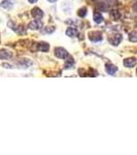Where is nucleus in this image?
Here are the masks:
<instances>
[{"label": "nucleus", "mask_w": 137, "mask_h": 155, "mask_svg": "<svg viewBox=\"0 0 137 155\" xmlns=\"http://www.w3.org/2000/svg\"><path fill=\"white\" fill-rule=\"evenodd\" d=\"M129 41L132 42H136L137 41V31H132L129 34Z\"/></svg>", "instance_id": "nucleus-13"}, {"label": "nucleus", "mask_w": 137, "mask_h": 155, "mask_svg": "<svg viewBox=\"0 0 137 155\" xmlns=\"http://www.w3.org/2000/svg\"><path fill=\"white\" fill-rule=\"evenodd\" d=\"M55 30L54 27H52V28H49V29H46L44 31H46V33H51V32H53Z\"/></svg>", "instance_id": "nucleus-16"}, {"label": "nucleus", "mask_w": 137, "mask_h": 155, "mask_svg": "<svg viewBox=\"0 0 137 155\" xmlns=\"http://www.w3.org/2000/svg\"><path fill=\"white\" fill-rule=\"evenodd\" d=\"M28 1L30 2V3H35V2L37 1V0H28Z\"/></svg>", "instance_id": "nucleus-18"}, {"label": "nucleus", "mask_w": 137, "mask_h": 155, "mask_svg": "<svg viewBox=\"0 0 137 155\" xmlns=\"http://www.w3.org/2000/svg\"><path fill=\"white\" fill-rule=\"evenodd\" d=\"M11 57V53L6 50H1L0 51V58L1 59H9Z\"/></svg>", "instance_id": "nucleus-10"}, {"label": "nucleus", "mask_w": 137, "mask_h": 155, "mask_svg": "<svg viewBox=\"0 0 137 155\" xmlns=\"http://www.w3.org/2000/svg\"><path fill=\"white\" fill-rule=\"evenodd\" d=\"M121 41H122V35H119V34H116V35H114L113 38H109V41H110L111 44H113L114 46H118Z\"/></svg>", "instance_id": "nucleus-9"}, {"label": "nucleus", "mask_w": 137, "mask_h": 155, "mask_svg": "<svg viewBox=\"0 0 137 155\" xmlns=\"http://www.w3.org/2000/svg\"><path fill=\"white\" fill-rule=\"evenodd\" d=\"M37 49L40 52H46V51H49V44H46V42H39L38 46H37Z\"/></svg>", "instance_id": "nucleus-7"}, {"label": "nucleus", "mask_w": 137, "mask_h": 155, "mask_svg": "<svg viewBox=\"0 0 137 155\" xmlns=\"http://www.w3.org/2000/svg\"><path fill=\"white\" fill-rule=\"evenodd\" d=\"M55 55L60 59H65L66 57L68 56V53H67L66 50L63 48H56L55 49Z\"/></svg>", "instance_id": "nucleus-1"}, {"label": "nucleus", "mask_w": 137, "mask_h": 155, "mask_svg": "<svg viewBox=\"0 0 137 155\" xmlns=\"http://www.w3.org/2000/svg\"><path fill=\"white\" fill-rule=\"evenodd\" d=\"M119 12H118V11H113V12H111V17L114 19V20H118V19H119Z\"/></svg>", "instance_id": "nucleus-14"}, {"label": "nucleus", "mask_w": 137, "mask_h": 155, "mask_svg": "<svg viewBox=\"0 0 137 155\" xmlns=\"http://www.w3.org/2000/svg\"><path fill=\"white\" fill-rule=\"evenodd\" d=\"M94 21H95L97 24H100L101 22L103 21L102 15L99 14V12H95V14H94Z\"/></svg>", "instance_id": "nucleus-12"}, {"label": "nucleus", "mask_w": 137, "mask_h": 155, "mask_svg": "<svg viewBox=\"0 0 137 155\" xmlns=\"http://www.w3.org/2000/svg\"><path fill=\"white\" fill-rule=\"evenodd\" d=\"M133 8H134V11H135V12H137V2H136L135 4H134V5H133Z\"/></svg>", "instance_id": "nucleus-17"}, {"label": "nucleus", "mask_w": 137, "mask_h": 155, "mask_svg": "<svg viewBox=\"0 0 137 155\" xmlns=\"http://www.w3.org/2000/svg\"><path fill=\"white\" fill-rule=\"evenodd\" d=\"M48 1H49V2H55V1H57V0H48Z\"/></svg>", "instance_id": "nucleus-19"}, {"label": "nucleus", "mask_w": 137, "mask_h": 155, "mask_svg": "<svg viewBox=\"0 0 137 155\" xmlns=\"http://www.w3.org/2000/svg\"><path fill=\"white\" fill-rule=\"evenodd\" d=\"M31 14L35 19H41L42 17H43V12H42L41 9H39L38 7H35V8L32 9Z\"/></svg>", "instance_id": "nucleus-3"}, {"label": "nucleus", "mask_w": 137, "mask_h": 155, "mask_svg": "<svg viewBox=\"0 0 137 155\" xmlns=\"http://www.w3.org/2000/svg\"><path fill=\"white\" fill-rule=\"evenodd\" d=\"M116 71H118L116 66L113 65V64H109V63L106 64V71H107L109 74H114Z\"/></svg>", "instance_id": "nucleus-8"}, {"label": "nucleus", "mask_w": 137, "mask_h": 155, "mask_svg": "<svg viewBox=\"0 0 137 155\" xmlns=\"http://www.w3.org/2000/svg\"><path fill=\"white\" fill-rule=\"evenodd\" d=\"M136 64V59L135 58H129V59H126L124 61V65L126 67H133L135 66Z\"/></svg>", "instance_id": "nucleus-5"}, {"label": "nucleus", "mask_w": 137, "mask_h": 155, "mask_svg": "<svg viewBox=\"0 0 137 155\" xmlns=\"http://www.w3.org/2000/svg\"><path fill=\"white\" fill-rule=\"evenodd\" d=\"M90 37V39H91L92 41H102V36H101V34L99 33V32H94V33H91L89 35Z\"/></svg>", "instance_id": "nucleus-4"}, {"label": "nucleus", "mask_w": 137, "mask_h": 155, "mask_svg": "<svg viewBox=\"0 0 137 155\" xmlns=\"http://www.w3.org/2000/svg\"><path fill=\"white\" fill-rule=\"evenodd\" d=\"M66 35L70 36V37H74L78 35V30H76L74 27H70L66 30Z\"/></svg>", "instance_id": "nucleus-6"}, {"label": "nucleus", "mask_w": 137, "mask_h": 155, "mask_svg": "<svg viewBox=\"0 0 137 155\" xmlns=\"http://www.w3.org/2000/svg\"><path fill=\"white\" fill-rule=\"evenodd\" d=\"M78 14V16H79V17H81V18H84V17L87 15V9H86V8H81V9H79Z\"/></svg>", "instance_id": "nucleus-15"}, {"label": "nucleus", "mask_w": 137, "mask_h": 155, "mask_svg": "<svg viewBox=\"0 0 137 155\" xmlns=\"http://www.w3.org/2000/svg\"><path fill=\"white\" fill-rule=\"evenodd\" d=\"M41 26H42V23L39 21V19H36V20H34V21H32V22H30V23H29V28L30 29L36 30V29L40 28Z\"/></svg>", "instance_id": "nucleus-2"}, {"label": "nucleus", "mask_w": 137, "mask_h": 155, "mask_svg": "<svg viewBox=\"0 0 137 155\" xmlns=\"http://www.w3.org/2000/svg\"><path fill=\"white\" fill-rule=\"evenodd\" d=\"M12 5H14V4H12V2L9 1V0H4V1L1 2V7L4 9H11Z\"/></svg>", "instance_id": "nucleus-11"}]
</instances>
